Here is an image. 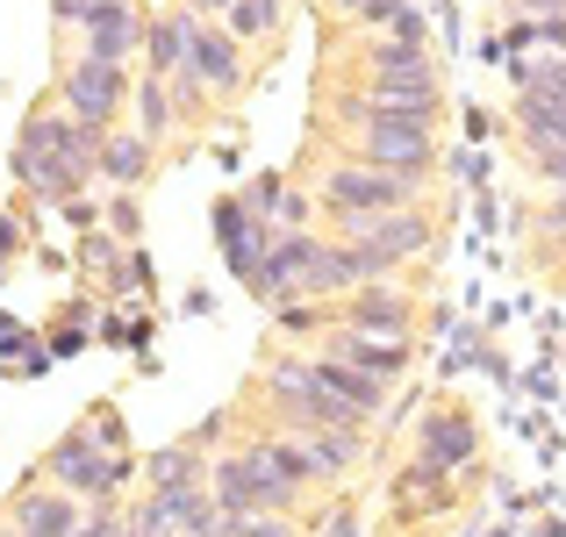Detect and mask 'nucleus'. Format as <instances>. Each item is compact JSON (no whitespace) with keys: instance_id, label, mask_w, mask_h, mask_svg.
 I'll return each mask as SVG.
<instances>
[{"instance_id":"f257e3e1","label":"nucleus","mask_w":566,"mask_h":537,"mask_svg":"<svg viewBox=\"0 0 566 537\" xmlns=\"http://www.w3.org/2000/svg\"><path fill=\"white\" fill-rule=\"evenodd\" d=\"M94 166H101V129L72 123L65 108H36L22 123V137H14V179L51 208L80 201Z\"/></svg>"},{"instance_id":"f03ea898","label":"nucleus","mask_w":566,"mask_h":537,"mask_svg":"<svg viewBox=\"0 0 566 537\" xmlns=\"http://www.w3.org/2000/svg\"><path fill=\"white\" fill-rule=\"evenodd\" d=\"M316 208H323V215H331L345 236H359L366 222L395 215V208H416V179H401V172H380V166H359V158H345V166H331V172H323Z\"/></svg>"},{"instance_id":"7ed1b4c3","label":"nucleus","mask_w":566,"mask_h":537,"mask_svg":"<svg viewBox=\"0 0 566 537\" xmlns=\"http://www.w3.org/2000/svg\"><path fill=\"white\" fill-rule=\"evenodd\" d=\"M337 115L352 123V158L359 166H380V172H401V179H423L438 166V137L416 115H359V108H337Z\"/></svg>"},{"instance_id":"20e7f679","label":"nucleus","mask_w":566,"mask_h":537,"mask_svg":"<svg viewBox=\"0 0 566 537\" xmlns=\"http://www.w3.org/2000/svg\"><path fill=\"white\" fill-rule=\"evenodd\" d=\"M331 108H359V115H416V123L438 129V115H444L438 65H430V51H423V57H401V65H380V72H366V80H359V94L331 101Z\"/></svg>"},{"instance_id":"39448f33","label":"nucleus","mask_w":566,"mask_h":537,"mask_svg":"<svg viewBox=\"0 0 566 537\" xmlns=\"http://www.w3.org/2000/svg\"><path fill=\"white\" fill-rule=\"evenodd\" d=\"M208 495H216L222 524H244V516H280L294 502V487L244 444V452H230V459H216V466H208Z\"/></svg>"},{"instance_id":"423d86ee","label":"nucleus","mask_w":566,"mask_h":537,"mask_svg":"<svg viewBox=\"0 0 566 537\" xmlns=\"http://www.w3.org/2000/svg\"><path fill=\"white\" fill-rule=\"evenodd\" d=\"M129 94H137V80H129V65H101V57H72V65L57 72V108H65L72 123L101 129V137H108V129L123 123Z\"/></svg>"},{"instance_id":"0eeeda50","label":"nucleus","mask_w":566,"mask_h":537,"mask_svg":"<svg viewBox=\"0 0 566 537\" xmlns=\"http://www.w3.org/2000/svg\"><path fill=\"white\" fill-rule=\"evenodd\" d=\"M43 473H51V487H65V495H80V502H115L123 481L137 473V459L129 452H101L86 430H72V438L43 459Z\"/></svg>"},{"instance_id":"6e6552de","label":"nucleus","mask_w":566,"mask_h":537,"mask_svg":"<svg viewBox=\"0 0 566 537\" xmlns=\"http://www.w3.org/2000/svg\"><path fill=\"white\" fill-rule=\"evenodd\" d=\"M430 236H438V222H430L423 208H395V215L366 222L359 236H345V244L359 251L366 280H387V273H401L409 259H423V251H430Z\"/></svg>"},{"instance_id":"1a4fd4ad","label":"nucleus","mask_w":566,"mask_h":537,"mask_svg":"<svg viewBox=\"0 0 566 537\" xmlns=\"http://www.w3.org/2000/svg\"><path fill=\"white\" fill-rule=\"evenodd\" d=\"M144 29H151L144 0H94V8H86V22H80V57L129 65V57L144 51Z\"/></svg>"},{"instance_id":"9d476101","label":"nucleus","mask_w":566,"mask_h":537,"mask_svg":"<svg viewBox=\"0 0 566 537\" xmlns=\"http://www.w3.org/2000/svg\"><path fill=\"white\" fill-rule=\"evenodd\" d=\"M187 80L201 86L208 101H230L237 86H244V43H237L222 22H193V43H187Z\"/></svg>"},{"instance_id":"9b49d317","label":"nucleus","mask_w":566,"mask_h":537,"mask_svg":"<svg viewBox=\"0 0 566 537\" xmlns=\"http://www.w3.org/2000/svg\"><path fill=\"white\" fill-rule=\"evenodd\" d=\"M129 524L158 530V537H216L222 509H216V495H208V481H201V487H172V495H144V509L129 516Z\"/></svg>"},{"instance_id":"f8f14e48","label":"nucleus","mask_w":566,"mask_h":537,"mask_svg":"<svg viewBox=\"0 0 566 537\" xmlns=\"http://www.w3.org/2000/svg\"><path fill=\"white\" fill-rule=\"evenodd\" d=\"M273 236L280 230H273V222H259L237 193H222V201H216V251H222V265H230L237 280L259 273V259L273 251Z\"/></svg>"},{"instance_id":"ddd939ff","label":"nucleus","mask_w":566,"mask_h":537,"mask_svg":"<svg viewBox=\"0 0 566 537\" xmlns=\"http://www.w3.org/2000/svg\"><path fill=\"white\" fill-rule=\"evenodd\" d=\"M331 358H345V366H359L366 380L395 387L401 372H409V337H380V330H345V323H331Z\"/></svg>"},{"instance_id":"4468645a","label":"nucleus","mask_w":566,"mask_h":537,"mask_svg":"<svg viewBox=\"0 0 566 537\" xmlns=\"http://www.w3.org/2000/svg\"><path fill=\"white\" fill-rule=\"evenodd\" d=\"M337 323H345V330L409 337V294H401L395 280H366V287H352V294H345V308H337Z\"/></svg>"},{"instance_id":"2eb2a0df","label":"nucleus","mask_w":566,"mask_h":537,"mask_svg":"<svg viewBox=\"0 0 566 537\" xmlns=\"http://www.w3.org/2000/svg\"><path fill=\"white\" fill-rule=\"evenodd\" d=\"M80 524H86V509L65 487H29V495L14 502V530H29V537H72Z\"/></svg>"},{"instance_id":"dca6fc26","label":"nucleus","mask_w":566,"mask_h":537,"mask_svg":"<svg viewBox=\"0 0 566 537\" xmlns=\"http://www.w3.org/2000/svg\"><path fill=\"white\" fill-rule=\"evenodd\" d=\"M193 22H201L193 8H166V14H151V29H144V65H151V80H172V72H187Z\"/></svg>"},{"instance_id":"f3484780","label":"nucleus","mask_w":566,"mask_h":537,"mask_svg":"<svg viewBox=\"0 0 566 537\" xmlns=\"http://www.w3.org/2000/svg\"><path fill=\"white\" fill-rule=\"evenodd\" d=\"M151 158H158V144H144L137 129H115V137H101V166H94V179H108L115 193H129V187H144Z\"/></svg>"},{"instance_id":"a211bd4d","label":"nucleus","mask_w":566,"mask_h":537,"mask_svg":"<svg viewBox=\"0 0 566 537\" xmlns=\"http://www.w3.org/2000/svg\"><path fill=\"white\" fill-rule=\"evenodd\" d=\"M316 372H323V387H331L359 423H366V415H387V380H366L359 366H345V358H331V351L316 358Z\"/></svg>"},{"instance_id":"6ab92c4d","label":"nucleus","mask_w":566,"mask_h":537,"mask_svg":"<svg viewBox=\"0 0 566 537\" xmlns=\"http://www.w3.org/2000/svg\"><path fill=\"white\" fill-rule=\"evenodd\" d=\"M144 481H151V495H172V487H201V481H208L201 444H166V452H151V459H144Z\"/></svg>"},{"instance_id":"aec40b11","label":"nucleus","mask_w":566,"mask_h":537,"mask_svg":"<svg viewBox=\"0 0 566 537\" xmlns=\"http://www.w3.org/2000/svg\"><path fill=\"white\" fill-rule=\"evenodd\" d=\"M516 129H524V151H531V158L566 151V108H553V101L516 94Z\"/></svg>"},{"instance_id":"412c9836","label":"nucleus","mask_w":566,"mask_h":537,"mask_svg":"<svg viewBox=\"0 0 566 537\" xmlns=\"http://www.w3.org/2000/svg\"><path fill=\"white\" fill-rule=\"evenodd\" d=\"M294 438L308 444V466H316V481H337V473L359 459V430H294Z\"/></svg>"},{"instance_id":"4be33fe9","label":"nucleus","mask_w":566,"mask_h":537,"mask_svg":"<svg viewBox=\"0 0 566 537\" xmlns=\"http://www.w3.org/2000/svg\"><path fill=\"white\" fill-rule=\"evenodd\" d=\"M280 22H287L280 0H230V14H222V29H230L237 43H273Z\"/></svg>"},{"instance_id":"5701e85b","label":"nucleus","mask_w":566,"mask_h":537,"mask_svg":"<svg viewBox=\"0 0 566 537\" xmlns=\"http://www.w3.org/2000/svg\"><path fill=\"white\" fill-rule=\"evenodd\" d=\"M129 108H137V137H144V144H158V137L172 129V115H180V108H172V86H166V80H151V72L137 80Z\"/></svg>"},{"instance_id":"b1692460","label":"nucleus","mask_w":566,"mask_h":537,"mask_svg":"<svg viewBox=\"0 0 566 537\" xmlns=\"http://www.w3.org/2000/svg\"><path fill=\"white\" fill-rule=\"evenodd\" d=\"M94 330H101V323H94V308H86V302H72V308H65V323H51V351H57V358L86 351V337H94Z\"/></svg>"},{"instance_id":"393cba45","label":"nucleus","mask_w":566,"mask_h":537,"mask_svg":"<svg viewBox=\"0 0 566 537\" xmlns=\"http://www.w3.org/2000/svg\"><path fill=\"white\" fill-rule=\"evenodd\" d=\"M237 201H244L259 222H273V230H280V201H287V179H280V172H259L244 193H237Z\"/></svg>"},{"instance_id":"a878e982","label":"nucleus","mask_w":566,"mask_h":537,"mask_svg":"<svg viewBox=\"0 0 566 537\" xmlns=\"http://www.w3.org/2000/svg\"><path fill=\"white\" fill-rule=\"evenodd\" d=\"M101 215H108V236H123V244H137L144 215H137V201H129V193H108V208H101Z\"/></svg>"},{"instance_id":"bb28decb","label":"nucleus","mask_w":566,"mask_h":537,"mask_svg":"<svg viewBox=\"0 0 566 537\" xmlns=\"http://www.w3.org/2000/svg\"><path fill=\"white\" fill-rule=\"evenodd\" d=\"M86 438H94L101 452H129V430H123V415H115V409H101L94 423H86Z\"/></svg>"},{"instance_id":"cd10ccee","label":"nucleus","mask_w":566,"mask_h":537,"mask_svg":"<svg viewBox=\"0 0 566 537\" xmlns=\"http://www.w3.org/2000/svg\"><path fill=\"white\" fill-rule=\"evenodd\" d=\"M222 530H230V537H302L287 516H244V524H222Z\"/></svg>"},{"instance_id":"c85d7f7f","label":"nucleus","mask_w":566,"mask_h":537,"mask_svg":"<svg viewBox=\"0 0 566 537\" xmlns=\"http://www.w3.org/2000/svg\"><path fill=\"white\" fill-rule=\"evenodd\" d=\"M538 51L545 57H566V14H545V22H538Z\"/></svg>"},{"instance_id":"c756f323","label":"nucleus","mask_w":566,"mask_h":537,"mask_svg":"<svg viewBox=\"0 0 566 537\" xmlns=\"http://www.w3.org/2000/svg\"><path fill=\"white\" fill-rule=\"evenodd\" d=\"M14 251H22V215H8V208H0V273H8Z\"/></svg>"},{"instance_id":"7c9ffc66","label":"nucleus","mask_w":566,"mask_h":537,"mask_svg":"<svg viewBox=\"0 0 566 537\" xmlns=\"http://www.w3.org/2000/svg\"><path fill=\"white\" fill-rule=\"evenodd\" d=\"M323 537H359V516H352V509H331V516H323Z\"/></svg>"},{"instance_id":"2f4dec72","label":"nucleus","mask_w":566,"mask_h":537,"mask_svg":"<svg viewBox=\"0 0 566 537\" xmlns=\"http://www.w3.org/2000/svg\"><path fill=\"white\" fill-rule=\"evenodd\" d=\"M86 8H94V0H51V14H57V22H72V29L86 22Z\"/></svg>"},{"instance_id":"473e14b6","label":"nucleus","mask_w":566,"mask_h":537,"mask_svg":"<svg viewBox=\"0 0 566 537\" xmlns=\"http://www.w3.org/2000/svg\"><path fill=\"white\" fill-rule=\"evenodd\" d=\"M516 8H524L531 22H545V14H566V0H516Z\"/></svg>"},{"instance_id":"72a5a7b5","label":"nucleus","mask_w":566,"mask_h":537,"mask_svg":"<svg viewBox=\"0 0 566 537\" xmlns=\"http://www.w3.org/2000/svg\"><path fill=\"white\" fill-rule=\"evenodd\" d=\"M94 215H101V208L86 201V193H80V201H65V222H80V230H86V222H94Z\"/></svg>"},{"instance_id":"f704fd0d","label":"nucleus","mask_w":566,"mask_h":537,"mask_svg":"<svg viewBox=\"0 0 566 537\" xmlns=\"http://www.w3.org/2000/svg\"><path fill=\"white\" fill-rule=\"evenodd\" d=\"M193 14H230V0H187Z\"/></svg>"},{"instance_id":"c9c22d12","label":"nucleus","mask_w":566,"mask_h":537,"mask_svg":"<svg viewBox=\"0 0 566 537\" xmlns=\"http://www.w3.org/2000/svg\"><path fill=\"white\" fill-rule=\"evenodd\" d=\"M545 215H553V222H559V230H566V193H559V201H553V208H545Z\"/></svg>"},{"instance_id":"e433bc0d","label":"nucleus","mask_w":566,"mask_h":537,"mask_svg":"<svg viewBox=\"0 0 566 537\" xmlns=\"http://www.w3.org/2000/svg\"><path fill=\"white\" fill-rule=\"evenodd\" d=\"M323 8H345V14H359V8H366V0H323Z\"/></svg>"},{"instance_id":"4c0bfd02","label":"nucleus","mask_w":566,"mask_h":537,"mask_svg":"<svg viewBox=\"0 0 566 537\" xmlns=\"http://www.w3.org/2000/svg\"><path fill=\"white\" fill-rule=\"evenodd\" d=\"M8 537H29V530H8Z\"/></svg>"},{"instance_id":"58836bf2","label":"nucleus","mask_w":566,"mask_h":537,"mask_svg":"<svg viewBox=\"0 0 566 537\" xmlns=\"http://www.w3.org/2000/svg\"><path fill=\"white\" fill-rule=\"evenodd\" d=\"M216 537H230V530H216Z\"/></svg>"}]
</instances>
